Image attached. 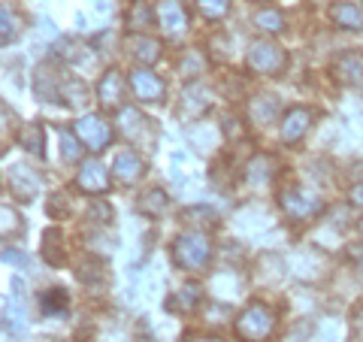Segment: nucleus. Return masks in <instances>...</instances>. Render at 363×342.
<instances>
[{
	"mask_svg": "<svg viewBox=\"0 0 363 342\" xmlns=\"http://www.w3.org/2000/svg\"><path fill=\"white\" fill-rule=\"evenodd\" d=\"M209 260H212V243L206 233L188 231V233L176 236V243H173V264L176 267L200 272V270H206Z\"/></svg>",
	"mask_w": 363,
	"mask_h": 342,
	"instance_id": "nucleus-1",
	"label": "nucleus"
},
{
	"mask_svg": "<svg viewBox=\"0 0 363 342\" xmlns=\"http://www.w3.org/2000/svg\"><path fill=\"white\" fill-rule=\"evenodd\" d=\"M233 330H236V336L245 342H264L272 336V330H276V312L264 303H252V306H245L240 318L233 321Z\"/></svg>",
	"mask_w": 363,
	"mask_h": 342,
	"instance_id": "nucleus-2",
	"label": "nucleus"
},
{
	"mask_svg": "<svg viewBox=\"0 0 363 342\" xmlns=\"http://www.w3.org/2000/svg\"><path fill=\"white\" fill-rule=\"evenodd\" d=\"M245 61H248V70H255L257 76H279L288 67V52L269 40H255L248 45Z\"/></svg>",
	"mask_w": 363,
	"mask_h": 342,
	"instance_id": "nucleus-3",
	"label": "nucleus"
},
{
	"mask_svg": "<svg viewBox=\"0 0 363 342\" xmlns=\"http://www.w3.org/2000/svg\"><path fill=\"white\" fill-rule=\"evenodd\" d=\"M73 133L79 136V143L85 145L88 152H104L112 143V124L104 121L100 116H85L73 124Z\"/></svg>",
	"mask_w": 363,
	"mask_h": 342,
	"instance_id": "nucleus-4",
	"label": "nucleus"
},
{
	"mask_svg": "<svg viewBox=\"0 0 363 342\" xmlns=\"http://www.w3.org/2000/svg\"><path fill=\"white\" fill-rule=\"evenodd\" d=\"M128 85H130L133 97L140 100V104H161L164 94H167L164 79L157 73H152L149 67H136V70H130Z\"/></svg>",
	"mask_w": 363,
	"mask_h": 342,
	"instance_id": "nucleus-5",
	"label": "nucleus"
},
{
	"mask_svg": "<svg viewBox=\"0 0 363 342\" xmlns=\"http://www.w3.org/2000/svg\"><path fill=\"white\" fill-rule=\"evenodd\" d=\"M281 212L288 215V219L294 221H306V219H312V215L321 212V200L315 197V194L309 191H303V188H288V191H281Z\"/></svg>",
	"mask_w": 363,
	"mask_h": 342,
	"instance_id": "nucleus-6",
	"label": "nucleus"
},
{
	"mask_svg": "<svg viewBox=\"0 0 363 342\" xmlns=\"http://www.w3.org/2000/svg\"><path fill=\"white\" fill-rule=\"evenodd\" d=\"M155 16H157V25L167 37H182L188 31V6L185 0H157L155 6Z\"/></svg>",
	"mask_w": 363,
	"mask_h": 342,
	"instance_id": "nucleus-7",
	"label": "nucleus"
},
{
	"mask_svg": "<svg viewBox=\"0 0 363 342\" xmlns=\"http://www.w3.org/2000/svg\"><path fill=\"white\" fill-rule=\"evenodd\" d=\"M76 185L85 194H106L109 191L106 167L100 164L97 158H88V161H82V167H79V173H76Z\"/></svg>",
	"mask_w": 363,
	"mask_h": 342,
	"instance_id": "nucleus-8",
	"label": "nucleus"
},
{
	"mask_svg": "<svg viewBox=\"0 0 363 342\" xmlns=\"http://www.w3.org/2000/svg\"><path fill=\"white\" fill-rule=\"evenodd\" d=\"M97 100L104 109H116V112L124 109V79L118 70L104 73V79H100V85H97Z\"/></svg>",
	"mask_w": 363,
	"mask_h": 342,
	"instance_id": "nucleus-9",
	"label": "nucleus"
},
{
	"mask_svg": "<svg viewBox=\"0 0 363 342\" xmlns=\"http://www.w3.org/2000/svg\"><path fill=\"white\" fill-rule=\"evenodd\" d=\"M9 188H13V194H16L18 200L30 203L40 194V176L33 173L30 167L16 164V167H9Z\"/></svg>",
	"mask_w": 363,
	"mask_h": 342,
	"instance_id": "nucleus-10",
	"label": "nucleus"
},
{
	"mask_svg": "<svg viewBox=\"0 0 363 342\" xmlns=\"http://www.w3.org/2000/svg\"><path fill=\"white\" fill-rule=\"evenodd\" d=\"M333 76L345 85L363 88V52H342L333 61Z\"/></svg>",
	"mask_w": 363,
	"mask_h": 342,
	"instance_id": "nucleus-11",
	"label": "nucleus"
},
{
	"mask_svg": "<svg viewBox=\"0 0 363 342\" xmlns=\"http://www.w3.org/2000/svg\"><path fill=\"white\" fill-rule=\"evenodd\" d=\"M309 128H312V112L303 109V106H294L285 112V118H281L279 133L285 143H297V140H303V133Z\"/></svg>",
	"mask_w": 363,
	"mask_h": 342,
	"instance_id": "nucleus-12",
	"label": "nucleus"
},
{
	"mask_svg": "<svg viewBox=\"0 0 363 342\" xmlns=\"http://www.w3.org/2000/svg\"><path fill=\"white\" fill-rule=\"evenodd\" d=\"M143 173H145V164L136 152H118L116 161H112V176H116L121 185H133Z\"/></svg>",
	"mask_w": 363,
	"mask_h": 342,
	"instance_id": "nucleus-13",
	"label": "nucleus"
},
{
	"mask_svg": "<svg viewBox=\"0 0 363 342\" xmlns=\"http://www.w3.org/2000/svg\"><path fill=\"white\" fill-rule=\"evenodd\" d=\"M128 52H130L133 61L149 67V64H155L157 58H161V43H157L155 37H145V33H133V37L128 40Z\"/></svg>",
	"mask_w": 363,
	"mask_h": 342,
	"instance_id": "nucleus-14",
	"label": "nucleus"
},
{
	"mask_svg": "<svg viewBox=\"0 0 363 342\" xmlns=\"http://www.w3.org/2000/svg\"><path fill=\"white\" fill-rule=\"evenodd\" d=\"M330 21L342 31H363V6L360 4H333L330 6Z\"/></svg>",
	"mask_w": 363,
	"mask_h": 342,
	"instance_id": "nucleus-15",
	"label": "nucleus"
},
{
	"mask_svg": "<svg viewBox=\"0 0 363 342\" xmlns=\"http://www.w3.org/2000/svg\"><path fill=\"white\" fill-rule=\"evenodd\" d=\"M118 124H121V133H128L130 140H140L143 133H155L152 128V121L143 116V112H136V109H121L118 112Z\"/></svg>",
	"mask_w": 363,
	"mask_h": 342,
	"instance_id": "nucleus-16",
	"label": "nucleus"
},
{
	"mask_svg": "<svg viewBox=\"0 0 363 342\" xmlns=\"http://www.w3.org/2000/svg\"><path fill=\"white\" fill-rule=\"evenodd\" d=\"M276 158L272 155H255L252 161H248V167H245V179L252 182V185H264V182H269L272 179V173H276Z\"/></svg>",
	"mask_w": 363,
	"mask_h": 342,
	"instance_id": "nucleus-17",
	"label": "nucleus"
},
{
	"mask_svg": "<svg viewBox=\"0 0 363 342\" xmlns=\"http://www.w3.org/2000/svg\"><path fill=\"white\" fill-rule=\"evenodd\" d=\"M252 121L255 124H272L279 116V100L269 97V94H260V97H252Z\"/></svg>",
	"mask_w": 363,
	"mask_h": 342,
	"instance_id": "nucleus-18",
	"label": "nucleus"
},
{
	"mask_svg": "<svg viewBox=\"0 0 363 342\" xmlns=\"http://www.w3.org/2000/svg\"><path fill=\"white\" fill-rule=\"evenodd\" d=\"M167 203H169V197L161 188H149L140 200H136V209H140L143 215H149V219H157V215L167 209Z\"/></svg>",
	"mask_w": 363,
	"mask_h": 342,
	"instance_id": "nucleus-19",
	"label": "nucleus"
},
{
	"mask_svg": "<svg viewBox=\"0 0 363 342\" xmlns=\"http://www.w3.org/2000/svg\"><path fill=\"white\" fill-rule=\"evenodd\" d=\"M43 258L49 267H61L64 264V248H61V231H55V227H49V231L43 233Z\"/></svg>",
	"mask_w": 363,
	"mask_h": 342,
	"instance_id": "nucleus-20",
	"label": "nucleus"
},
{
	"mask_svg": "<svg viewBox=\"0 0 363 342\" xmlns=\"http://www.w3.org/2000/svg\"><path fill=\"white\" fill-rule=\"evenodd\" d=\"M18 145L25 152H30V155H37V158H43V124H25V128L18 131Z\"/></svg>",
	"mask_w": 363,
	"mask_h": 342,
	"instance_id": "nucleus-21",
	"label": "nucleus"
},
{
	"mask_svg": "<svg viewBox=\"0 0 363 342\" xmlns=\"http://www.w3.org/2000/svg\"><path fill=\"white\" fill-rule=\"evenodd\" d=\"M64 309H67V291L52 288V291L40 294V312H43V315L55 318V315H61Z\"/></svg>",
	"mask_w": 363,
	"mask_h": 342,
	"instance_id": "nucleus-22",
	"label": "nucleus"
},
{
	"mask_svg": "<svg viewBox=\"0 0 363 342\" xmlns=\"http://www.w3.org/2000/svg\"><path fill=\"white\" fill-rule=\"evenodd\" d=\"M255 25L264 33H281L285 31V16H281L279 9H260L255 16Z\"/></svg>",
	"mask_w": 363,
	"mask_h": 342,
	"instance_id": "nucleus-23",
	"label": "nucleus"
},
{
	"mask_svg": "<svg viewBox=\"0 0 363 342\" xmlns=\"http://www.w3.org/2000/svg\"><path fill=\"white\" fill-rule=\"evenodd\" d=\"M197 9L203 13V18L221 21L227 13H230V0H197Z\"/></svg>",
	"mask_w": 363,
	"mask_h": 342,
	"instance_id": "nucleus-24",
	"label": "nucleus"
},
{
	"mask_svg": "<svg viewBox=\"0 0 363 342\" xmlns=\"http://www.w3.org/2000/svg\"><path fill=\"white\" fill-rule=\"evenodd\" d=\"M149 21H152V9L145 6L143 0H136V4L130 6V13H128V28L143 31V28H149Z\"/></svg>",
	"mask_w": 363,
	"mask_h": 342,
	"instance_id": "nucleus-25",
	"label": "nucleus"
},
{
	"mask_svg": "<svg viewBox=\"0 0 363 342\" xmlns=\"http://www.w3.org/2000/svg\"><path fill=\"white\" fill-rule=\"evenodd\" d=\"M197 300H200V288H197V285H185V288L179 291V297H176V300H169V309H182V312H188Z\"/></svg>",
	"mask_w": 363,
	"mask_h": 342,
	"instance_id": "nucleus-26",
	"label": "nucleus"
},
{
	"mask_svg": "<svg viewBox=\"0 0 363 342\" xmlns=\"http://www.w3.org/2000/svg\"><path fill=\"white\" fill-rule=\"evenodd\" d=\"M55 55H58V58H64V61H76L79 58V52H82V43L79 40H70V37H64L58 45H55Z\"/></svg>",
	"mask_w": 363,
	"mask_h": 342,
	"instance_id": "nucleus-27",
	"label": "nucleus"
},
{
	"mask_svg": "<svg viewBox=\"0 0 363 342\" xmlns=\"http://www.w3.org/2000/svg\"><path fill=\"white\" fill-rule=\"evenodd\" d=\"M61 149H64V161H79V136L70 131H61Z\"/></svg>",
	"mask_w": 363,
	"mask_h": 342,
	"instance_id": "nucleus-28",
	"label": "nucleus"
},
{
	"mask_svg": "<svg viewBox=\"0 0 363 342\" xmlns=\"http://www.w3.org/2000/svg\"><path fill=\"white\" fill-rule=\"evenodd\" d=\"M88 219L97 221V224H106V221H112V206H109V203H104V200H94L88 206Z\"/></svg>",
	"mask_w": 363,
	"mask_h": 342,
	"instance_id": "nucleus-29",
	"label": "nucleus"
},
{
	"mask_svg": "<svg viewBox=\"0 0 363 342\" xmlns=\"http://www.w3.org/2000/svg\"><path fill=\"white\" fill-rule=\"evenodd\" d=\"M185 219H188V221H191V219H200L197 224H206V227H215V224H218L215 212L206 209V206H191V209H185Z\"/></svg>",
	"mask_w": 363,
	"mask_h": 342,
	"instance_id": "nucleus-30",
	"label": "nucleus"
},
{
	"mask_svg": "<svg viewBox=\"0 0 363 342\" xmlns=\"http://www.w3.org/2000/svg\"><path fill=\"white\" fill-rule=\"evenodd\" d=\"M0 25H4V37H0V43L9 45L16 40V21H13V13H9V6L0 9Z\"/></svg>",
	"mask_w": 363,
	"mask_h": 342,
	"instance_id": "nucleus-31",
	"label": "nucleus"
},
{
	"mask_svg": "<svg viewBox=\"0 0 363 342\" xmlns=\"http://www.w3.org/2000/svg\"><path fill=\"white\" fill-rule=\"evenodd\" d=\"M200 70H203V55L200 52H188V58L182 61V73H185L188 79H194V76H200Z\"/></svg>",
	"mask_w": 363,
	"mask_h": 342,
	"instance_id": "nucleus-32",
	"label": "nucleus"
},
{
	"mask_svg": "<svg viewBox=\"0 0 363 342\" xmlns=\"http://www.w3.org/2000/svg\"><path fill=\"white\" fill-rule=\"evenodd\" d=\"M58 212H67V194H55V197L49 200V215L58 219Z\"/></svg>",
	"mask_w": 363,
	"mask_h": 342,
	"instance_id": "nucleus-33",
	"label": "nucleus"
},
{
	"mask_svg": "<svg viewBox=\"0 0 363 342\" xmlns=\"http://www.w3.org/2000/svg\"><path fill=\"white\" fill-rule=\"evenodd\" d=\"M348 200H351V206H360L363 209V185H354L348 191Z\"/></svg>",
	"mask_w": 363,
	"mask_h": 342,
	"instance_id": "nucleus-34",
	"label": "nucleus"
},
{
	"mask_svg": "<svg viewBox=\"0 0 363 342\" xmlns=\"http://www.w3.org/2000/svg\"><path fill=\"white\" fill-rule=\"evenodd\" d=\"M4 260H6V264H16V267H21V264H25V255L13 252V248H4Z\"/></svg>",
	"mask_w": 363,
	"mask_h": 342,
	"instance_id": "nucleus-35",
	"label": "nucleus"
},
{
	"mask_svg": "<svg viewBox=\"0 0 363 342\" xmlns=\"http://www.w3.org/2000/svg\"><path fill=\"white\" fill-rule=\"evenodd\" d=\"M224 133H227V136H242L240 121H236V118H224Z\"/></svg>",
	"mask_w": 363,
	"mask_h": 342,
	"instance_id": "nucleus-36",
	"label": "nucleus"
},
{
	"mask_svg": "<svg viewBox=\"0 0 363 342\" xmlns=\"http://www.w3.org/2000/svg\"><path fill=\"white\" fill-rule=\"evenodd\" d=\"M354 179H357V185H363V164L354 167Z\"/></svg>",
	"mask_w": 363,
	"mask_h": 342,
	"instance_id": "nucleus-37",
	"label": "nucleus"
},
{
	"mask_svg": "<svg viewBox=\"0 0 363 342\" xmlns=\"http://www.w3.org/2000/svg\"><path fill=\"white\" fill-rule=\"evenodd\" d=\"M194 342H221V339H194Z\"/></svg>",
	"mask_w": 363,
	"mask_h": 342,
	"instance_id": "nucleus-38",
	"label": "nucleus"
},
{
	"mask_svg": "<svg viewBox=\"0 0 363 342\" xmlns=\"http://www.w3.org/2000/svg\"><path fill=\"white\" fill-rule=\"evenodd\" d=\"M252 4H267V0H252Z\"/></svg>",
	"mask_w": 363,
	"mask_h": 342,
	"instance_id": "nucleus-39",
	"label": "nucleus"
},
{
	"mask_svg": "<svg viewBox=\"0 0 363 342\" xmlns=\"http://www.w3.org/2000/svg\"><path fill=\"white\" fill-rule=\"evenodd\" d=\"M360 233H363V221H360Z\"/></svg>",
	"mask_w": 363,
	"mask_h": 342,
	"instance_id": "nucleus-40",
	"label": "nucleus"
}]
</instances>
